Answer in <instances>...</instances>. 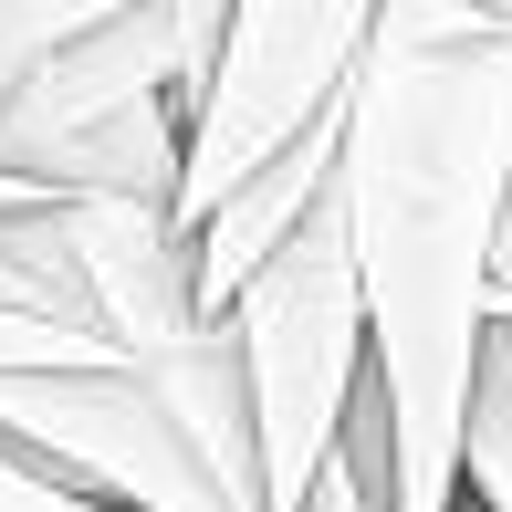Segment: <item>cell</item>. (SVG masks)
I'll return each instance as SVG.
<instances>
[{"label":"cell","mask_w":512,"mask_h":512,"mask_svg":"<svg viewBox=\"0 0 512 512\" xmlns=\"http://www.w3.org/2000/svg\"><path fill=\"white\" fill-rule=\"evenodd\" d=\"M345 230L387 398V512H460V439L492 356V262L512 209V21L387 0L345 95Z\"/></svg>","instance_id":"6da1fadb"},{"label":"cell","mask_w":512,"mask_h":512,"mask_svg":"<svg viewBox=\"0 0 512 512\" xmlns=\"http://www.w3.org/2000/svg\"><path fill=\"white\" fill-rule=\"evenodd\" d=\"M387 0H230V42L209 105L189 126V178H178V220H209L241 178H262L283 147L335 126L356 95V63L377 42Z\"/></svg>","instance_id":"3957f363"},{"label":"cell","mask_w":512,"mask_h":512,"mask_svg":"<svg viewBox=\"0 0 512 512\" xmlns=\"http://www.w3.org/2000/svg\"><path fill=\"white\" fill-rule=\"evenodd\" d=\"M0 512H126V502L84 492V481H63L53 460H32V450H11V439H0Z\"/></svg>","instance_id":"8992f818"},{"label":"cell","mask_w":512,"mask_h":512,"mask_svg":"<svg viewBox=\"0 0 512 512\" xmlns=\"http://www.w3.org/2000/svg\"><path fill=\"white\" fill-rule=\"evenodd\" d=\"M115 11H136V0H0V95H11L42 53H63L74 32H95Z\"/></svg>","instance_id":"5b68a950"},{"label":"cell","mask_w":512,"mask_h":512,"mask_svg":"<svg viewBox=\"0 0 512 512\" xmlns=\"http://www.w3.org/2000/svg\"><path fill=\"white\" fill-rule=\"evenodd\" d=\"M0 439L53 460L84 492L126 502V512H272L262 481L209 460V439L126 356L115 366H21V377H0Z\"/></svg>","instance_id":"277c9868"},{"label":"cell","mask_w":512,"mask_h":512,"mask_svg":"<svg viewBox=\"0 0 512 512\" xmlns=\"http://www.w3.org/2000/svg\"><path fill=\"white\" fill-rule=\"evenodd\" d=\"M230 335L251 366V418H262V492L272 512H304L324 460L356 429V398L377 377V335H366V272L345 189L314 199V220L230 293Z\"/></svg>","instance_id":"7a4b0ae2"},{"label":"cell","mask_w":512,"mask_h":512,"mask_svg":"<svg viewBox=\"0 0 512 512\" xmlns=\"http://www.w3.org/2000/svg\"><path fill=\"white\" fill-rule=\"evenodd\" d=\"M471 11H492V21H512V0H471Z\"/></svg>","instance_id":"ba28073f"},{"label":"cell","mask_w":512,"mask_h":512,"mask_svg":"<svg viewBox=\"0 0 512 512\" xmlns=\"http://www.w3.org/2000/svg\"><path fill=\"white\" fill-rule=\"evenodd\" d=\"M492 335L512 345V209H502V262H492Z\"/></svg>","instance_id":"52a82bcc"}]
</instances>
